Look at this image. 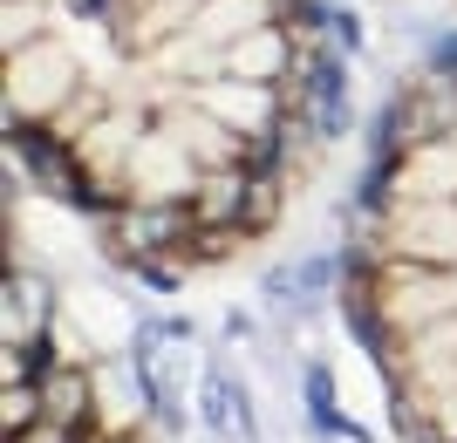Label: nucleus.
<instances>
[{
    "mask_svg": "<svg viewBox=\"0 0 457 443\" xmlns=\"http://www.w3.org/2000/svg\"><path fill=\"white\" fill-rule=\"evenodd\" d=\"M321 0H7V157L123 273L260 246L342 130Z\"/></svg>",
    "mask_w": 457,
    "mask_h": 443,
    "instance_id": "nucleus-1",
    "label": "nucleus"
}]
</instances>
